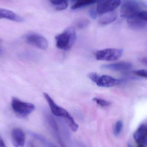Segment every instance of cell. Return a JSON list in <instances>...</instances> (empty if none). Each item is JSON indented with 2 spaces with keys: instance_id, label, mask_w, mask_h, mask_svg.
<instances>
[{
  "instance_id": "d6986e66",
  "label": "cell",
  "mask_w": 147,
  "mask_h": 147,
  "mask_svg": "<svg viewBox=\"0 0 147 147\" xmlns=\"http://www.w3.org/2000/svg\"><path fill=\"white\" fill-rule=\"evenodd\" d=\"M93 101L96 103L97 104L102 107H106L109 106L111 104V102L105 99L102 98H93Z\"/></svg>"
},
{
  "instance_id": "44dd1931",
  "label": "cell",
  "mask_w": 147,
  "mask_h": 147,
  "mask_svg": "<svg viewBox=\"0 0 147 147\" xmlns=\"http://www.w3.org/2000/svg\"><path fill=\"white\" fill-rule=\"evenodd\" d=\"M133 73L137 76L143 77L147 80V70L141 69L135 71H134Z\"/></svg>"
},
{
  "instance_id": "6da1fadb",
  "label": "cell",
  "mask_w": 147,
  "mask_h": 147,
  "mask_svg": "<svg viewBox=\"0 0 147 147\" xmlns=\"http://www.w3.org/2000/svg\"><path fill=\"white\" fill-rule=\"evenodd\" d=\"M121 4V16L127 20L137 17L141 12L147 10V0H123Z\"/></svg>"
},
{
  "instance_id": "7c38bea8",
  "label": "cell",
  "mask_w": 147,
  "mask_h": 147,
  "mask_svg": "<svg viewBox=\"0 0 147 147\" xmlns=\"http://www.w3.org/2000/svg\"><path fill=\"white\" fill-rule=\"evenodd\" d=\"M133 65L131 63L123 62L110 64L103 65L101 66V68L113 71H124L131 69Z\"/></svg>"
},
{
  "instance_id": "3957f363",
  "label": "cell",
  "mask_w": 147,
  "mask_h": 147,
  "mask_svg": "<svg viewBox=\"0 0 147 147\" xmlns=\"http://www.w3.org/2000/svg\"><path fill=\"white\" fill-rule=\"evenodd\" d=\"M77 39L76 30L73 27H69L55 37L56 46L64 51L70 50L75 43Z\"/></svg>"
},
{
  "instance_id": "603a6c76",
  "label": "cell",
  "mask_w": 147,
  "mask_h": 147,
  "mask_svg": "<svg viewBox=\"0 0 147 147\" xmlns=\"http://www.w3.org/2000/svg\"><path fill=\"white\" fill-rule=\"evenodd\" d=\"M96 10H95L94 9H92L89 11V14L90 16L92 19H96L97 18V15Z\"/></svg>"
},
{
  "instance_id": "277c9868",
  "label": "cell",
  "mask_w": 147,
  "mask_h": 147,
  "mask_svg": "<svg viewBox=\"0 0 147 147\" xmlns=\"http://www.w3.org/2000/svg\"><path fill=\"white\" fill-rule=\"evenodd\" d=\"M11 107L14 113L20 117H26L35 109L33 104L23 102L14 97L11 100Z\"/></svg>"
},
{
  "instance_id": "83f0119b",
  "label": "cell",
  "mask_w": 147,
  "mask_h": 147,
  "mask_svg": "<svg viewBox=\"0 0 147 147\" xmlns=\"http://www.w3.org/2000/svg\"><path fill=\"white\" fill-rule=\"evenodd\" d=\"M30 147H35V146H34V145L33 144H31V145H30Z\"/></svg>"
},
{
  "instance_id": "9a60e30c",
  "label": "cell",
  "mask_w": 147,
  "mask_h": 147,
  "mask_svg": "<svg viewBox=\"0 0 147 147\" xmlns=\"http://www.w3.org/2000/svg\"><path fill=\"white\" fill-rule=\"evenodd\" d=\"M98 0H76L71 7V9H78L89 5H92L97 2Z\"/></svg>"
},
{
  "instance_id": "5b68a950",
  "label": "cell",
  "mask_w": 147,
  "mask_h": 147,
  "mask_svg": "<svg viewBox=\"0 0 147 147\" xmlns=\"http://www.w3.org/2000/svg\"><path fill=\"white\" fill-rule=\"evenodd\" d=\"M88 77L92 82L101 87H112L120 84L122 82L121 80L117 79L109 75L101 76L96 73H89Z\"/></svg>"
},
{
  "instance_id": "e0dca14e",
  "label": "cell",
  "mask_w": 147,
  "mask_h": 147,
  "mask_svg": "<svg viewBox=\"0 0 147 147\" xmlns=\"http://www.w3.org/2000/svg\"><path fill=\"white\" fill-rule=\"evenodd\" d=\"M30 134L36 140L40 142L46 147H57L51 142L47 140L44 136L36 133H31Z\"/></svg>"
},
{
  "instance_id": "ac0fdd59",
  "label": "cell",
  "mask_w": 147,
  "mask_h": 147,
  "mask_svg": "<svg viewBox=\"0 0 147 147\" xmlns=\"http://www.w3.org/2000/svg\"><path fill=\"white\" fill-rule=\"evenodd\" d=\"M123 128V123L122 121H120V120L117 121L114 127V134L115 135V136H117L119 135L122 132Z\"/></svg>"
},
{
  "instance_id": "8992f818",
  "label": "cell",
  "mask_w": 147,
  "mask_h": 147,
  "mask_svg": "<svg viewBox=\"0 0 147 147\" xmlns=\"http://www.w3.org/2000/svg\"><path fill=\"white\" fill-rule=\"evenodd\" d=\"M123 50L116 48H108L97 51L96 53V58L98 60L115 61L122 56Z\"/></svg>"
},
{
  "instance_id": "5bb4252c",
  "label": "cell",
  "mask_w": 147,
  "mask_h": 147,
  "mask_svg": "<svg viewBox=\"0 0 147 147\" xmlns=\"http://www.w3.org/2000/svg\"><path fill=\"white\" fill-rule=\"evenodd\" d=\"M98 23L102 26H105L112 23L117 18V13L115 11H111L102 15Z\"/></svg>"
},
{
  "instance_id": "4fadbf2b",
  "label": "cell",
  "mask_w": 147,
  "mask_h": 147,
  "mask_svg": "<svg viewBox=\"0 0 147 147\" xmlns=\"http://www.w3.org/2000/svg\"><path fill=\"white\" fill-rule=\"evenodd\" d=\"M5 19L16 22H23L24 19L13 11L6 9L0 8V19Z\"/></svg>"
},
{
  "instance_id": "9c48e42d",
  "label": "cell",
  "mask_w": 147,
  "mask_h": 147,
  "mask_svg": "<svg viewBox=\"0 0 147 147\" xmlns=\"http://www.w3.org/2000/svg\"><path fill=\"white\" fill-rule=\"evenodd\" d=\"M46 121L48 123V126L51 129V131L54 136L58 142L60 144L62 147H66L65 144L64 143L60 134L58 125L56 119L52 115H48L46 116Z\"/></svg>"
},
{
  "instance_id": "30bf717a",
  "label": "cell",
  "mask_w": 147,
  "mask_h": 147,
  "mask_svg": "<svg viewBox=\"0 0 147 147\" xmlns=\"http://www.w3.org/2000/svg\"><path fill=\"white\" fill-rule=\"evenodd\" d=\"M11 140L14 147H24L26 142V135L24 131L19 128L13 129L11 132Z\"/></svg>"
},
{
  "instance_id": "7a4b0ae2",
  "label": "cell",
  "mask_w": 147,
  "mask_h": 147,
  "mask_svg": "<svg viewBox=\"0 0 147 147\" xmlns=\"http://www.w3.org/2000/svg\"><path fill=\"white\" fill-rule=\"evenodd\" d=\"M44 97L47 101L52 113L54 115L64 118L71 128V130L76 132L78 129V125L75 122L73 117L69 114V112L64 108L56 104L53 99L47 93L44 92Z\"/></svg>"
},
{
  "instance_id": "484cf974",
  "label": "cell",
  "mask_w": 147,
  "mask_h": 147,
  "mask_svg": "<svg viewBox=\"0 0 147 147\" xmlns=\"http://www.w3.org/2000/svg\"><path fill=\"white\" fill-rule=\"evenodd\" d=\"M2 48L1 46V44H0V55H1V54H2Z\"/></svg>"
},
{
  "instance_id": "f1b7e54d",
  "label": "cell",
  "mask_w": 147,
  "mask_h": 147,
  "mask_svg": "<svg viewBox=\"0 0 147 147\" xmlns=\"http://www.w3.org/2000/svg\"><path fill=\"white\" fill-rule=\"evenodd\" d=\"M128 147H133L132 146V145H130V144H128Z\"/></svg>"
},
{
  "instance_id": "7402d4cb",
  "label": "cell",
  "mask_w": 147,
  "mask_h": 147,
  "mask_svg": "<svg viewBox=\"0 0 147 147\" xmlns=\"http://www.w3.org/2000/svg\"><path fill=\"white\" fill-rule=\"evenodd\" d=\"M137 17L140 19L141 20L143 21L144 22H147V10H144L141 12L138 15Z\"/></svg>"
},
{
  "instance_id": "ffe728a7",
  "label": "cell",
  "mask_w": 147,
  "mask_h": 147,
  "mask_svg": "<svg viewBox=\"0 0 147 147\" xmlns=\"http://www.w3.org/2000/svg\"><path fill=\"white\" fill-rule=\"evenodd\" d=\"M90 24V21L87 19H83L79 21L77 24V27L79 29H84L88 26Z\"/></svg>"
},
{
  "instance_id": "d4e9b609",
  "label": "cell",
  "mask_w": 147,
  "mask_h": 147,
  "mask_svg": "<svg viewBox=\"0 0 147 147\" xmlns=\"http://www.w3.org/2000/svg\"><path fill=\"white\" fill-rule=\"evenodd\" d=\"M141 62L143 63V64L147 65V57L143 58L142 59H141Z\"/></svg>"
},
{
  "instance_id": "2e32d148",
  "label": "cell",
  "mask_w": 147,
  "mask_h": 147,
  "mask_svg": "<svg viewBox=\"0 0 147 147\" xmlns=\"http://www.w3.org/2000/svg\"><path fill=\"white\" fill-rule=\"evenodd\" d=\"M57 10H64L68 6V0H50Z\"/></svg>"
},
{
  "instance_id": "4316f807",
  "label": "cell",
  "mask_w": 147,
  "mask_h": 147,
  "mask_svg": "<svg viewBox=\"0 0 147 147\" xmlns=\"http://www.w3.org/2000/svg\"><path fill=\"white\" fill-rule=\"evenodd\" d=\"M137 147H146L144 145H142V144H138Z\"/></svg>"
},
{
  "instance_id": "8fae6325",
  "label": "cell",
  "mask_w": 147,
  "mask_h": 147,
  "mask_svg": "<svg viewBox=\"0 0 147 147\" xmlns=\"http://www.w3.org/2000/svg\"><path fill=\"white\" fill-rule=\"evenodd\" d=\"M137 144H142L147 147V124L141 125L134 134Z\"/></svg>"
},
{
  "instance_id": "52a82bcc",
  "label": "cell",
  "mask_w": 147,
  "mask_h": 147,
  "mask_svg": "<svg viewBox=\"0 0 147 147\" xmlns=\"http://www.w3.org/2000/svg\"><path fill=\"white\" fill-rule=\"evenodd\" d=\"M97 13L102 15L111 11H115L121 5V0H98L97 1Z\"/></svg>"
},
{
  "instance_id": "cb8c5ba5",
  "label": "cell",
  "mask_w": 147,
  "mask_h": 147,
  "mask_svg": "<svg viewBox=\"0 0 147 147\" xmlns=\"http://www.w3.org/2000/svg\"><path fill=\"white\" fill-rule=\"evenodd\" d=\"M0 147H7L1 136H0Z\"/></svg>"
},
{
  "instance_id": "ba28073f",
  "label": "cell",
  "mask_w": 147,
  "mask_h": 147,
  "mask_svg": "<svg viewBox=\"0 0 147 147\" xmlns=\"http://www.w3.org/2000/svg\"><path fill=\"white\" fill-rule=\"evenodd\" d=\"M25 40L27 44L42 50H46L48 47L46 39L38 34H28L26 36Z\"/></svg>"
},
{
  "instance_id": "f546056e",
  "label": "cell",
  "mask_w": 147,
  "mask_h": 147,
  "mask_svg": "<svg viewBox=\"0 0 147 147\" xmlns=\"http://www.w3.org/2000/svg\"><path fill=\"white\" fill-rule=\"evenodd\" d=\"M72 1H74V2H75V1H76V0H72Z\"/></svg>"
}]
</instances>
